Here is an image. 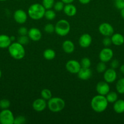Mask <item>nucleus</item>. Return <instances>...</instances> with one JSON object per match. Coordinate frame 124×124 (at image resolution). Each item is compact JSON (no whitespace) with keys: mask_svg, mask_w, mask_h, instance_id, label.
Returning a JSON list of instances; mask_svg holds the SVG:
<instances>
[{"mask_svg":"<svg viewBox=\"0 0 124 124\" xmlns=\"http://www.w3.org/2000/svg\"><path fill=\"white\" fill-rule=\"evenodd\" d=\"M108 102L105 96L98 94L92 98L91 101V107L96 113H102L106 110Z\"/></svg>","mask_w":124,"mask_h":124,"instance_id":"f257e3e1","label":"nucleus"},{"mask_svg":"<svg viewBox=\"0 0 124 124\" xmlns=\"http://www.w3.org/2000/svg\"><path fill=\"white\" fill-rule=\"evenodd\" d=\"M8 52L12 58L17 60L23 59L26 54L23 45L21 44L18 42H12L8 47Z\"/></svg>","mask_w":124,"mask_h":124,"instance_id":"f03ea898","label":"nucleus"},{"mask_svg":"<svg viewBox=\"0 0 124 124\" xmlns=\"http://www.w3.org/2000/svg\"><path fill=\"white\" fill-rule=\"evenodd\" d=\"M46 9L41 4L34 3L30 5L27 10L28 16L34 20H40L44 16Z\"/></svg>","mask_w":124,"mask_h":124,"instance_id":"7ed1b4c3","label":"nucleus"},{"mask_svg":"<svg viewBox=\"0 0 124 124\" xmlns=\"http://www.w3.org/2000/svg\"><path fill=\"white\" fill-rule=\"evenodd\" d=\"M47 107L53 113H58L62 111L65 107V102L62 98L58 97H52L47 101Z\"/></svg>","mask_w":124,"mask_h":124,"instance_id":"20e7f679","label":"nucleus"},{"mask_svg":"<svg viewBox=\"0 0 124 124\" xmlns=\"http://www.w3.org/2000/svg\"><path fill=\"white\" fill-rule=\"evenodd\" d=\"M71 30V25L66 19H60L55 25V32L60 36H65Z\"/></svg>","mask_w":124,"mask_h":124,"instance_id":"39448f33","label":"nucleus"},{"mask_svg":"<svg viewBox=\"0 0 124 124\" xmlns=\"http://www.w3.org/2000/svg\"><path fill=\"white\" fill-rule=\"evenodd\" d=\"M15 117L13 113L10 110L4 109L0 112V124H13Z\"/></svg>","mask_w":124,"mask_h":124,"instance_id":"423d86ee","label":"nucleus"},{"mask_svg":"<svg viewBox=\"0 0 124 124\" xmlns=\"http://www.w3.org/2000/svg\"><path fill=\"white\" fill-rule=\"evenodd\" d=\"M65 67L67 71L70 73L77 74L81 67L79 61L75 59H71L67 62Z\"/></svg>","mask_w":124,"mask_h":124,"instance_id":"0eeeda50","label":"nucleus"},{"mask_svg":"<svg viewBox=\"0 0 124 124\" xmlns=\"http://www.w3.org/2000/svg\"><path fill=\"white\" fill-rule=\"evenodd\" d=\"M113 55H114V53L111 48L109 47H105L100 52L98 57L100 61L106 63L111 60Z\"/></svg>","mask_w":124,"mask_h":124,"instance_id":"6e6552de","label":"nucleus"},{"mask_svg":"<svg viewBox=\"0 0 124 124\" xmlns=\"http://www.w3.org/2000/svg\"><path fill=\"white\" fill-rule=\"evenodd\" d=\"M114 28L108 23H103L98 27V31L104 36H111L114 33Z\"/></svg>","mask_w":124,"mask_h":124,"instance_id":"1a4fd4ad","label":"nucleus"},{"mask_svg":"<svg viewBox=\"0 0 124 124\" xmlns=\"http://www.w3.org/2000/svg\"><path fill=\"white\" fill-rule=\"evenodd\" d=\"M13 18L18 24H24L27 19V13L23 10L18 9L13 13Z\"/></svg>","mask_w":124,"mask_h":124,"instance_id":"9d476101","label":"nucleus"},{"mask_svg":"<svg viewBox=\"0 0 124 124\" xmlns=\"http://www.w3.org/2000/svg\"><path fill=\"white\" fill-rule=\"evenodd\" d=\"M117 72L115 71V69H106L103 73V79L105 82H108V84L113 83L117 79Z\"/></svg>","mask_w":124,"mask_h":124,"instance_id":"9b49d317","label":"nucleus"},{"mask_svg":"<svg viewBox=\"0 0 124 124\" xmlns=\"http://www.w3.org/2000/svg\"><path fill=\"white\" fill-rule=\"evenodd\" d=\"M96 90L98 94L106 96L110 91V87L108 82L105 81H100L96 85Z\"/></svg>","mask_w":124,"mask_h":124,"instance_id":"f8f14e48","label":"nucleus"},{"mask_svg":"<svg viewBox=\"0 0 124 124\" xmlns=\"http://www.w3.org/2000/svg\"><path fill=\"white\" fill-rule=\"evenodd\" d=\"M47 102L45 99L41 98L36 99L32 103V108L35 111L37 112H41L44 111L47 107Z\"/></svg>","mask_w":124,"mask_h":124,"instance_id":"ddd939ff","label":"nucleus"},{"mask_svg":"<svg viewBox=\"0 0 124 124\" xmlns=\"http://www.w3.org/2000/svg\"><path fill=\"white\" fill-rule=\"evenodd\" d=\"M92 37L89 34L84 33L79 38V44L81 48H86L89 47L92 43Z\"/></svg>","mask_w":124,"mask_h":124,"instance_id":"4468645a","label":"nucleus"},{"mask_svg":"<svg viewBox=\"0 0 124 124\" xmlns=\"http://www.w3.org/2000/svg\"><path fill=\"white\" fill-rule=\"evenodd\" d=\"M27 36L33 41H38L42 37V33L36 27H32L28 30Z\"/></svg>","mask_w":124,"mask_h":124,"instance_id":"2eb2a0df","label":"nucleus"},{"mask_svg":"<svg viewBox=\"0 0 124 124\" xmlns=\"http://www.w3.org/2000/svg\"><path fill=\"white\" fill-rule=\"evenodd\" d=\"M92 71L90 68L81 67L80 70L77 73L78 77L81 80H88L92 76Z\"/></svg>","mask_w":124,"mask_h":124,"instance_id":"dca6fc26","label":"nucleus"},{"mask_svg":"<svg viewBox=\"0 0 124 124\" xmlns=\"http://www.w3.org/2000/svg\"><path fill=\"white\" fill-rule=\"evenodd\" d=\"M77 7L72 4H66L64 5V8H63V12L66 15L68 16H74L77 13Z\"/></svg>","mask_w":124,"mask_h":124,"instance_id":"f3484780","label":"nucleus"},{"mask_svg":"<svg viewBox=\"0 0 124 124\" xmlns=\"http://www.w3.org/2000/svg\"><path fill=\"white\" fill-rule=\"evenodd\" d=\"M62 48L66 53L70 54L74 52L75 46L72 41L71 40H65L62 44Z\"/></svg>","mask_w":124,"mask_h":124,"instance_id":"a211bd4d","label":"nucleus"},{"mask_svg":"<svg viewBox=\"0 0 124 124\" xmlns=\"http://www.w3.org/2000/svg\"><path fill=\"white\" fill-rule=\"evenodd\" d=\"M112 44L117 46H120L124 43V36L122 34L116 33H113L111 36Z\"/></svg>","mask_w":124,"mask_h":124,"instance_id":"6ab92c4d","label":"nucleus"},{"mask_svg":"<svg viewBox=\"0 0 124 124\" xmlns=\"http://www.w3.org/2000/svg\"><path fill=\"white\" fill-rule=\"evenodd\" d=\"M12 42L9 36L7 35H0V48H8Z\"/></svg>","mask_w":124,"mask_h":124,"instance_id":"aec40b11","label":"nucleus"},{"mask_svg":"<svg viewBox=\"0 0 124 124\" xmlns=\"http://www.w3.org/2000/svg\"><path fill=\"white\" fill-rule=\"evenodd\" d=\"M113 110L116 113L121 114L124 113V100L117 99L113 105Z\"/></svg>","mask_w":124,"mask_h":124,"instance_id":"412c9836","label":"nucleus"},{"mask_svg":"<svg viewBox=\"0 0 124 124\" xmlns=\"http://www.w3.org/2000/svg\"><path fill=\"white\" fill-rule=\"evenodd\" d=\"M43 55L45 59L51 61L55 58L56 53L53 50L51 49V48H47L43 52Z\"/></svg>","mask_w":124,"mask_h":124,"instance_id":"4be33fe9","label":"nucleus"},{"mask_svg":"<svg viewBox=\"0 0 124 124\" xmlns=\"http://www.w3.org/2000/svg\"><path fill=\"white\" fill-rule=\"evenodd\" d=\"M115 89L119 94H124V78L119 79L117 81Z\"/></svg>","mask_w":124,"mask_h":124,"instance_id":"5701e85b","label":"nucleus"},{"mask_svg":"<svg viewBox=\"0 0 124 124\" xmlns=\"http://www.w3.org/2000/svg\"><path fill=\"white\" fill-rule=\"evenodd\" d=\"M108 103H114L118 99V94L115 92L109 91L108 94L105 96Z\"/></svg>","mask_w":124,"mask_h":124,"instance_id":"b1692460","label":"nucleus"},{"mask_svg":"<svg viewBox=\"0 0 124 124\" xmlns=\"http://www.w3.org/2000/svg\"><path fill=\"white\" fill-rule=\"evenodd\" d=\"M44 17L49 21L53 20L56 18V13L54 10L52 9L46 10Z\"/></svg>","mask_w":124,"mask_h":124,"instance_id":"393cba45","label":"nucleus"},{"mask_svg":"<svg viewBox=\"0 0 124 124\" xmlns=\"http://www.w3.org/2000/svg\"><path fill=\"white\" fill-rule=\"evenodd\" d=\"M41 97L46 101H48L52 97V92L49 89L44 88L41 92Z\"/></svg>","mask_w":124,"mask_h":124,"instance_id":"a878e982","label":"nucleus"},{"mask_svg":"<svg viewBox=\"0 0 124 124\" xmlns=\"http://www.w3.org/2000/svg\"><path fill=\"white\" fill-rule=\"evenodd\" d=\"M55 3V0H42L41 4L43 6L45 9H51L53 7Z\"/></svg>","mask_w":124,"mask_h":124,"instance_id":"bb28decb","label":"nucleus"},{"mask_svg":"<svg viewBox=\"0 0 124 124\" xmlns=\"http://www.w3.org/2000/svg\"><path fill=\"white\" fill-rule=\"evenodd\" d=\"M64 7V3L60 0V1L55 2L53 7L54 8L55 11H56V12H61V11L63 10Z\"/></svg>","mask_w":124,"mask_h":124,"instance_id":"cd10ccee","label":"nucleus"},{"mask_svg":"<svg viewBox=\"0 0 124 124\" xmlns=\"http://www.w3.org/2000/svg\"><path fill=\"white\" fill-rule=\"evenodd\" d=\"M80 63L81 67L84 68H90L91 65V60L88 58H86V57L83 58L80 61Z\"/></svg>","mask_w":124,"mask_h":124,"instance_id":"c85d7f7f","label":"nucleus"},{"mask_svg":"<svg viewBox=\"0 0 124 124\" xmlns=\"http://www.w3.org/2000/svg\"><path fill=\"white\" fill-rule=\"evenodd\" d=\"M29 38L27 35H19V36L18 38V41L19 43H20L22 45H26L29 42Z\"/></svg>","mask_w":124,"mask_h":124,"instance_id":"c756f323","label":"nucleus"},{"mask_svg":"<svg viewBox=\"0 0 124 124\" xmlns=\"http://www.w3.org/2000/svg\"><path fill=\"white\" fill-rule=\"evenodd\" d=\"M10 106V102L9 99H2L0 100V108L2 110L7 109Z\"/></svg>","mask_w":124,"mask_h":124,"instance_id":"7c9ffc66","label":"nucleus"},{"mask_svg":"<svg viewBox=\"0 0 124 124\" xmlns=\"http://www.w3.org/2000/svg\"><path fill=\"white\" fill-rule=\"evenodd\" d=\"M96 70H97V72L100 73H104V71L106 70V65L105 62L102 61L98 62L96 66Z\"/></svg>","mask_w":124,"mask_h":124,"instance_id":"2f4dec72","label":"nucleus"},{"mask_svg":"<svg viewBox=\"0 0 124 124\" xmlns=\"http://www.w3.org/2000/svg\"><path fill=\"white\" fill-rule=\"evenodd\" d=\"M44 30L46 33L48 34H51L55 32V25L51 23H48L45 25L44 27Z\"/></svg>","mask_w":124,"mask_h":124,"instance_id":"473e14b6","label":"nucleus"},{"mask_svg":"<svg viewBox=\"0 0 124 124\" xmlns=\"http://www.w3.org/2000/svg\"><path fill=\"white\" fill-rule=\"evenodd\" d=\"M26 119L23 116H18L15 117L14 123L13 124H23L26 123Z\"/></svg>","mask_w":124,"mask_h":124,"instance_id":"72a5a7b5","label":"nucleus"},{"mask_svg":"<svg viewBox=\"0 0 124 124\" xmlns=\"http://www.w3.org/2000/svg\"><path fill=\"white\" fill-rule=\"evenodd\" d=\"M114 6L118 10H121L124 8V0H115Z\"/></svg>","mask_w":124,"mask_h":124,"instance_id":"f704fd0d","label":"nucleus"},{"mask_svg":"<svg viewBox=\"0 0 124 124\" xmlns=\"http://www.w3.org/2000/svg\"><path fill=\"white\" fill-rule=\"evenodd\" d=\"M102 43L105 47H109L112 44L111 36H105L104 38L103 39V41H102Z\"/></svg>","mask_w":124,"mask_h":124,"instance_id":"c9c22d12","label":"nucleus"},{"mask_svg":"<svg viewBox=\"0 0 124 124\" xmlns=\"http://www.w3.org/2000/svg\"><path fill=\"white\" fill-rule=\"evenodd\" d=\"M28 29L26 27H21L18 30V33L19 35H27Z\"/></svg>","mask_w":124,"mask_h":124,"instance_id":"e433bc0d","label":"nucleus"},{"mask_svg":"<svg viewBox=\"0 0 124 124\" xmlns=\"http://www.w3.org/2000/svg\"><path fill=\"white\" fill-rule=\"evenodd\" d=\"M110 66H111V68L114 69H117V68H118L119 66V61H118L117 59H113V60H112L110 63Z\"/></svg>","mask_w":124,"mask_h":124,"instance_id":"4c0bfd02","label":"nucleus"},{"mask_svg":"<svg viewBox=\"0 0 124 124\" xmlns=\"http://www.w3.org/2000/svg\"><path fill=\"white\" fill-rule=\"evenodd\" d=\"M91 1V0H79L80 3H81V4H88V3H89Z\"/></svg>","mask_w":124,"mask_h":124,"instance_id":"58836bf2","label":"nucleus"},{"mask_svg":"<svg viewBox=\"0 0 124 124\" xmlns=\"http://www.w3.org/2000/svg\"><path fill=\"white\" fill-rule=\"evenodd\" d=\"M61 1H62V2H64L65 4H71V3H72L73 2H74V0H61Z\"/></svg>","mask_w":124,"mask_h":124,"instance_id":"ea45409f","label":"nucleus"},{"mask_svg":"<svg viewBox=\"0 0 124 124\" xmlns=\"http://www.w3.org/2000/svg\"><path fill=\"white\" fill-rule=\"evenodd\" d=\"M120 71L124 75V64H123V65H122L121 66H120Z\"/></svg>","mask_w":124,"mask_h":124,"instance_id":"a19ab883","label":"nucleus"},{"mask_svg":"<svg viewBox=\"0 0 124 124\" xmlns=\"http://www.w3.org/2000/svg\"><path fill=\"white\" fill-rule=\"evenodd\" d=\"M120 15H121L122 18L124 19V8L120 10Z\"/></svg>","mask_w":124,"mask_h":124,"instance_id":"79ce46f5","label":"nucleus"},{"mask_svg":"<svg viewBox=\"0 0 124 124\" xmlns=\"http://www.w3.org/2000/svg\"><path fill=\"white\" fill-rule=\"evenodd\" d=\"M10 39L12 41V42H14L15 40V37L14 36H10Z\"/></svg>","mask_w":124,"mask_h":124,"instance_id":"37998d69","label":"nucleus"},{"mask_svg":"<svg viewBox=\"0 0 124 124\" xmlns=\"http://www.w3.org/2000/svg\"><path fill=\"white\" fill-rule=\"evenodd\" d=\"M1 76H2V71H1V69H0V79H1Z\"/></svg>","mask_w":124,"mask_h":124,"instance_id":"c03bdc74","label":"nucleus"},{"mask_svg":"<svg viewBox=\"0 0 124 124\" xmlns=\"http://www.w3.org/2000/svg\"><path fill=\"white\" fill-rule=\"evenodd\" d=\"M7 1V0H0V1Z\"/></svg>","mask_w":124,"mask_h":124,"instance_id":"a18cd8bd","label":"nucleus"},{"mask_svg":"<svg viewBox=\"0 0 124 124\" xmlns=\"http://www.w3.org/2000/svg\"><path fill=\"white\" fill-rule=\"evenodd\" d=\"M18 1H20V0H18Z\"/></svg>","mask_w":124,"mask_h":124,"instance_id":"49530a36","label":"nucleus"}]
</instances>
